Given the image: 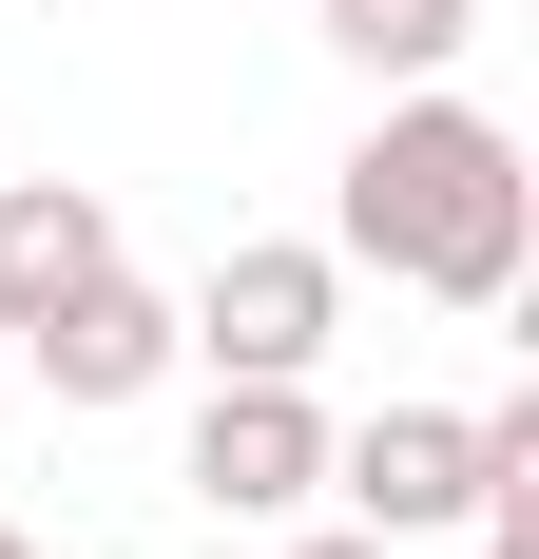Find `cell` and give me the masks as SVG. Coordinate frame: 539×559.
<instances>
[{"mask_svg": "<svg viewBox=\"0 0 539 559\" xmlns=\"http://www.w3.org/2000/svg\"><path fill=\"white\" fill-rule=\"evenodd\" d=\"M270 559H385L367 521H270Z\"/></svg>", "mask_w": 539, "mask_h": 559, "instance_id": "9", "label": "cell"}, {"mask_svg": "<svg viewBox=\"0 0 539 559\" xmlns=\"http://www.w3.org/2000/svg\"><path fill=\"white\" fill-rule=\"evenodd\" d=\"M0 559H39V540H20V521H0Z\"/></svg>", "mask_w": 539, "mask_h": 559, "instance_id": "10", "label": "cell"}, {"mask_svg": "<svg viewBox=\"0 0 539 559\" xmlns=\"http://www.w3.org/2000/svg\"><path fill=\"white\" fill-rule=\"evenodd\" d=\"M20 367H39V405H58V425H116V405H155L193 347H173V289H135V271L97 251V271H77L39 329H20Z\"/></svg>", "mask_w": 539, "mask_h": 559, "instance_id": "4", "label": "cell"}, {"mask_svg": "<svg viewBox=\"0 0 539 559\" xmlns=\"http://www.w3.org/2000/svg\"><path fill=\"white\" fill-rule=\"evenodd\" d=\"M97 251H116V213L77 193V174H0V329H39Z\"/></svg>", "mask_w": 539, "mask_h": 559, "instance_id": "6", "label": "cell"}, {"mask_svg": "<svg viewBox=\"0 0 539 559\" xmlns=\"http://www.w3.org/2000/svg\"><path fill=\"white\" fill-rule=\"evenodd\" d=\"M309 20L347 78H463V39H482V0H309Z\"/></svg>", "mask_w": 539, "mask_h": 559, "instance_id": "7", "label": "cell"}, {"mask_svg": "<svg viewBox=\"0 0 539 559\" xmlns=\"http://www.w3.org/2000/svg\"><path fill=\"white\" fill-rule=\"evenodd\" d=\"M520 213H539V174L463 78H385V116L327 174V251L385 289H443V309H520Z\"/></svg>", "mask_w": 539, "mask_h": 559, "instance_id": "1", "label": "cell"}, {"mask_svg": "<svg viewBox=\"0 0 539 559\" xmlns=\"http://www.w3.org/2000/svg\"><path fill=\"white\" fill-rule=\"evenodd\" d=\"M463 540H482V559H539V444H501V483L463 502Z\"/></svg>", "mask_w": 539, "mask_h": 559, "instance_id": "8", "label": "cell"}, {"mask_svg": "<svg viewBox=\"0 0 539 559\" xmlns=\"http://www.w3.org/2000/svg\"><path fill=\"white\" fill-rule=\"evenodd\" d=\"M173 483H193L213 521H309V502H327V405L270 386V367H213V405H193Z\"/></svg>", "mask_w": 539, "mask_h": 559, "instance_id": "5", "label": "cell"}, {"mask_svg": "<svg viewBox=\"0 0 539 559\" xmlns=\"http://www.w3.org/2000/svg\"><path fill=\"white\" fill-rule=\"evenodd\" d=\"M501 444H539V405H367V425H327V502L367 521L385 559L463 540V502L501 483Z\"/></svg>", "mask_w": 539, "mask_h": 559, "instance_id": "2", "label": "cell"}, {"mask_svg": "<svg viewBox=\"0 0 539 559\" xmlns=\"http://www.w3.org/2000/svg\"><path fill=\"white\" fill-rule=\"evenodd\" d=\"M327 329H347V251L327 231H231L213 271L173 289V347L193 367H270V386H309Z\"/></svg>", "mask_w": 539, "mask_h": 559, "instance_id": "3", "label": "cell"}]
</instances>
